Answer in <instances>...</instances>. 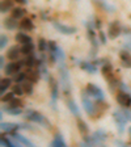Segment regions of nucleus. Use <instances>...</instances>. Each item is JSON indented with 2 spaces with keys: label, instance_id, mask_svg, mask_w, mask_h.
I'll return each instance as SVG.
<instances>
[{
  "label": "nucleus",
  "instance_id": "4c0bfd02",
  "mask_svg": "<svg viewBox=\"0 0 131 147\" xmlns=\"http://www.w3.org/2000/svg\"><path fill=\"white\" fill-rule=\"evenodd\" d=\"M15 96H16L15 92H9V93H5V95L1 96V101L7 104V102H9V101L12 100V98H15Z\"/></svg>",
  "mask_w": 131,
  "mask_h": 147
},
{
  "label": "nucleus",
  "instance_id": "a18cd8bd",
  "mask_svg": "<svg viewBox=\"0 0 131 147\" xmlns=\"http://www.w3.org/2000/svg\"><path fill=\"white\" fill-rule=\"evenodd\" d=\"M116 144H121V146H125V142H122V141H116Z\"/></svg>",
  "mask_w": 131,
  "mask_h": 147
},
{
  "label": "nucleus",
  "instance_id": "0eeeda50",
  "mask_svg": "<svg viewBox=\"0 0 131 147\" xmlns=\"http://www.w3.org/2000/svg\"><path fill=\"white\" fill-rule=\"evenodd\" d=\"M113 118H114V121H116V123H117V127H118V131L122 134L123 131H125V126H126V122H127L128 119H127V117L125 116V113H123L122 110L119 112V110H116L113 113Z\"/></svg>",
  "mask_w": 131,
  "mask_h": 147
},
{
  "label": "nucleus",
  "instance_id": "6e6552de",
  "mask_svg": "<svg viewBox=\"0 0 131 147\" xmlns=\"http://www.w3.org/2000/svg\"><path fill=\"white\" fill-rule=\"evenodd\" d=\"M122 26H121V24H119V21H117V20H114L113 22H110L109 25V30H107V36L112 38V40H116V38H118L119 36H121V33H122Z\"/></svg>",
  "mask_w": 131,
  "mask_h": 147
},
{
  "label": "nucleus",
  "instance_id": "bb28decb",
  "mask_svg": "<svg viewBox=\"0 0 131 147\" xmlns=\"http://www.w3.org/2000/svg\"><path fill=\"white\" fill-rule=\"evenodd\" d=\"M51 146H54V147H66V141L63 139V137H62V134L60 133H58V134L55 135V138H54V141L51 142Z\"/></svg>",
  "mask_w": 131,
  "mask_h": 147
},
{
  "label": "nucleus",
  "instance_id": "423d86ee",
  "mask_svg": "<svg viewBox=\"0 0 131 147\" xmlns=\"http://www.w3.org/2000/svg\"><path fill=\"white\" fill-rule=\"evenodd\" d=\"M91 96L87 93V91H84L81 93V101H83V107L85 109V112L89 116H95L96 114V104H93L91 101Z\"/></svg>",
  "mask_w": 131,
  "mask_h": 147
},
{
  "label": "nucleus",
  "instance_id": "20e7f679",
  "mask_svg": "<svg viewBox=\"0 0 131 147\" xmlns=\"http://www.w3.org/2000/svg\"><path fill=\"white\" fill-rule=\"evenodd\" d=\"M59 70H60V82H62V87L66 95L71 93V80H70V74H68L67 68L64 64H59Z\"/></svg>",
  "mask_w": 131,
  "mask_h": 147
},
{
  "label": "nucleus",
  "instance_id": "58836bf2",
  "mask_svg": "<svg viewBox=\"0 0 131 147\" xmlns=\"http://www.w3.org/2000/svg\"><path fill=\"white\" fill-rule=\"evenodd\" d=\"M13 92H15L16 95L18 96H21V95H25V92H24V88H22L21 86V83H17L15 87H13Z\"/></svg>",
  "mask_w": 131,
  "mask_h": 147
},
{
  "label": "nucleus",
  "instance_id": "4be33fe9",
  "mask_svg": "<svg viewBox=\"0 0 131 147\" xmlns=\"http://www.w3.org/2000/svg\"><path fill=\"white\" fill-rule=\"evenodd\" d=\"M11 137L12 138H15L17 142H20L21 144H25V146H33V142L32 141H29L28 138H25V137H22L21 134H18L17 131H13V133H11Z\"/></svg>",
  "mask_w": 131,
  "mask_h": 147
},
{
  "label": "nucleus",
  "instance_id": "ea45409f",
  "mask_svg": "<svg viewBox=\"0 0 131 147\" xmlns=\"http://www.w3.org/2000/svg\"><path fill=\"white\" fill-rule=\"evenodd\" d=\"M98 40H100V42L102 43V45H105L106 43V37H105V34H104V32L101 30H98Z\"/></svg>",
  "mask_w": 131,
  "mask_h": 147
},
{
  "label": "nucleus",
  "instance_id": "473e14b6",
  "mask_svg": "<svg viewBox=\"0 0 131 147\" xmlns=\"http://www.w3.org/2000/svg\"><path fill=\"white\" fill-rule=\"evenodd\" d=\"M1 146H8V147H15V146H20L18 142H12L11 139L5 137V135H1Z\"/></svg>",
  "mask_w": 131,
  "mask_h": 147
},
{
  "label": "nucleus",
  "instance_id": "a211bd4d",
  "mask_svg": "<svg viewBox=\"0 0 131 147\" xmlns=\"http://www.w3.org/2000/svg\"><path fill=\"white\" fill-rule=\"evenodd\" d=\"M77 129H79L80 134H81L83 138H85L89 135V129H88V125L84 119H81L80 117H77Z\"/></svg>",
  "mask_w": 131,
  "mask_h": 147
},
{
  "label": "nucleus",
  "instance_id": "c03bdc74",
  "mask_svg": "<svg viewBox=\"0 0 131 147\" xmlns=\"http://www.w3.org/2000/svg\"><path fill=\"white\" fill-rule=\"evenodd\" d=\"M4 61H5V59H4V57H1V58H0V67H1V68H4Z\"/></svg>",
  "mask_w": 131,
  "mask_h": 147
},
{
  "label": "nucleus",
  "instance_id": "cd10ccee",
  "mask_svg": "<svg viewBox=\"0 0 131 147\" xmlns=\"http://www.w3.org/2000/svg\"><path fill=\"white\" fill-rule=\"evenodd\" d=\"M33 84H34V83H32L30 80H28V79L24 80V82L21 83L25 95H32V93H33Z\"/></svg>",
  "mask_w": 131,
  "mask_h": 147
},
{
  "label": "nucleus",
  "instance_id": "c85d7f7f",
  "mask_svg": "<svg viewBox=\"0 0 131 147\" xmlns=\"http://www.w3.org/2000/svg\"><path fill=\"white\" fill-rule=\"evenodd\" d=\"M21 54H24V55L34 54V45H33V42H29V43H25V45H22Z\"/></svg>",
  "mask_w": 131,
  "mask_h": 147
},
{
  "label": "nucleus",
  "instance_id": "aec40b11",
  "mask_svg": "<svg viewBox=\"0 0 131 147\" xmlns=\"http://www.w3.org/2000/svg\"><path fill=\"white\" fill-rule=\"evenodd\" d=\"M18 129H21V125L18 123H11V122H1V130L5 133H13V131H17Z\"/></svg>",
  "mask_w": 131,
  "mask_h": 147
},
{
  "label": "nucleus",
  "instance_id": "7c9ffc66",
  "mask_svg": "<svg viewBox=\"0 0 131 147\" xmlns=\"http://www.w3.org/2000/svg\"><path fill=\"white\" fill-rule=\"evenodd\" d=\"M12 9H13L12 0H3L1 1V13H5L8 11H12Z\"/></svg>",
  "mask_w": 131,
  "mask_h": 147
},
{
  "label": "nucleus",
  "instance_id": "f257e3e1",
  "mask_svg": "<svg viewBox=\"0 0 131 147\" xmlns=\"http://www.w3.org/2000/svg\"><path fill=\"white\" fill-rule=\"evenodd\" d=\"M25 118L28 121H30V122H34L37 125H42L43 127H51L50 125V121L46 118L43 114H41L40 112H37V110H33V109H28L25 112Z\"/></svg>",
  "mask_w": 131,
  "mask_h": 147
},
{
  "label": "nucleus",
  "instance_id": "f3484780",
  "mask_svg": "<svg viewBox=\"0 0 131 147\" xmlns=\"http://www.w3.org/2000/svg\"><path fill=\"white\" fill-rule=\"evenodd\" d=\"M20 29L24 32H32L34 29V24H33V20L32 18H28V17H24L20 22Z\"/></svg>",
  "mask_w": 131,
  "mask_h": 147
},
{
  "label": "nucleus",
  "instance_id": "a878e982",
  "mask_svg": "<svg viewBox=\"0 0 131 147\" xmlns=\"http://www.w3.org/2000/svg\"><path fill=\"white\" fill-rule=\"evenodd\" d=\"M67 107H68V109H70V112L73 114L75 117H80V110H79V108H77V105L75 104V101L73 100H67Z\"/></svg>",
  "mask_w": 131,
  "mask_h": 147
},
{
  "label": "nucleus",
  "instance_id": "412c9836",
  "mask_svg": "<svg viewBox=\"0 0 131 147\" xmlns=\"http://www.w3.org/2000/svg\"><path fill=\"white\" fill-rule=\"evenodd\" d=\"M4 26L8 29V30H15L17 26H20V24L17 22V18L15 17H7L5 20H4Z\"/></svg>",
  "mask_w": 131,
  "mask_h": 147
},
{
  "label": "nucleus",
  "instance_id": "ddd939ff",
  "mask_svg": "<svg viewBox=\"0 0 131 147\" xmlns=\"http://www.w3.org/2000/svg\"><path fill=\"white\" fill-rule=\"evenodd\" d=\"M119 59H121L122 67L131 68V54L128 50H122V51H119Z\"/></svg>",
  "mask_w": 131,
  "mask_h": 147
},
{
  "label": "nucleus",
  "instance_id": "6ab92c4d",
  "mask_svg": "<svg viewBox=\"0 0 131 147\" xmlns=\"http://www.w3.org/2000/svg\"><path fill=\"white\" fill-rule=\"evenodd\" d=\"M20 54H21V49L17 47V46H12V47H9V50L7 51V58H8L9 61H17Z\"/></svg>",
  "mask_w": 131,
  "mask_h": 147
},
{
  "label": "nucleus",
  "instance_id": "dca6fc26",
  "mask_svg": "<svg viewBox=\"0 0 131 147\" xmlns=\"http://www.w3.org/2000/svg\"><path fill=\"white\" fill-rule=\"evenodd\" d=\"M25 72H26V79L30 80L32 83H37L41 79V76H42L41 75V70L38 67H37V70H28Z\"/></svg>",
  "mask_w": 131,
  "mask_h": 147
},
{
  "label": "nucleus",
  "instance_id": "4468645a",
  "mask_svg": "<svg viewBox=\"0 0 131 147\" xmlns=\"http://www.w3.org/2000/svg\"><path fill=\"white\" fill-rule=\"evenodd\" d=\"M77 64H79V66L84 71H87V72H89V74H96V72H97V64H96L95 62L79 61V62H77Z\"/></svg>",
  "mask_w": 131,
  "mask_h": 147
},
{
  "label": "nucleus",
  "instance_id": "2eb2a0df",
  "mask_svg": "<svg viewBox=\"0 0 131 147\" xmlns=\"http://www.w3.org/2000/svg\"><path fill=\"white\" fill-rule=\"evenodd\" d=\"M92 139H93V143L95 144H102L105 142V139H106V133H105L102 129L96 130V131L93 133V135H92Z\"/></svg>",
  "mask_w": 131,
  "mask_h": 147
},
{
  "label": "nucleus",
  "instance_id": "9b49d317",
  "mask_svg": "<svg viewBox=\"0 0 131 147\" xmlns=\"http://www.w3.org/2000/svg\"><path fill=\"white\" fill-rule=\"evenodd\" d=\"M117 102L122 108H130L131 107V95L126 91H121L117 93Z\"/></svg>",
  "mask_w": 131,
  "mask_h": 147
},
{
  "label": "nucleus",
  "instance_id": "a19ab883",
  "mask_svg": "<svg viewBox=\"0 0 131 147\" xmlns=\"http://www.w3.org/2000/svg\"><path fill=\"white\" fill-rule=\"evenodd\" d=\"M7 43H8V38H7V36H1V42H0V47H1V49H4V47H5L7 46Z\"/></svg>",
  "mask_w": 131,
  "mask_h": 147
},
{
  "label": "nucleus",
  "instance_id": "e433bc0d",
  "mask_svg": "<svg viewBox=\"0 0 131 147\" xmlns=\"http://www.w3.org/2000/svg\"><path fill=\"white\" fill-rule=\"evenodd\" d=\"M24 80H26V72H21V71H18V72L15 74V82L16 83H22Z\"/></svg>",
  "mask_w": 131,
  "mask_h": 147
},
{
  "label": "nucleus",
  "instance_id": "c9c22d12",
  "mask_svg": "<svg viewBox=\"0 0 131 147\" xmlns=\"http://www.w3.org/2000/svg\"><path fill=\"white\" fill-rule=\"evenodd\" d=\"M3 110H5L7 113H9L11 116H18V114H21V108H9V107H5Z\"/></svg>",
  "mask_w": 131,
  "mask_h": 147
},
{
  "label": "nucleus",
  "instance_id": "1a4fd4ad",
  "mask_svg": "<svg viewBox=\"0 0 131 147\" xmlns=\"http://www.w3.org/2000/svg\"><path fill=\"white\" fill-rule=\"evenodd\" d=\"M52 26L56 29V30L59 32V33L62 34H66V36H71V34H75L76 33V28H73V26H68V25H64L62 24V22L59 21H52Z\"/></svg>",
  "mask_w": 131,
  "mask_h": 147
},
{
  "label": "nucleus",
  "instance_id": "9d476101",
  "mask_svg": "<svg viewBox=\"0 0 131 147\" xmlns=\"http://www.w3.org/2000/svg\"><path fill=\"white\" fill-rule=\"evenodd\" d=\"M22 66H25L24 61H12L4 67V71H5V74H8V75H15L16 72H18V71L21 70Z\"/></svg>",
  "mask_w": 131,
  "mask_h": 147
},
{
  "label": "nucleus",
  "instance_id": "7ed1b4c3",
  "mask_svg": "<svg viewBox=\"0 0 131 147\" xmlns=\"http://www.w3.org/2000/svg\"><path fill=\"white\" fill-rule=\"evenodd\" d=\"M85 25H87V34H88V38L92 43V47H93V49H92V55H96V50H97L98 42H100V41H97L96 33H95V29H97V28H96V24L93 22V20L87 21Z\"/></svg>",
  "mask_w": 131,
  "mask_h": 147
},
{
  "label": "nucleus",
  "instance_id": "f8f14e48",
  "mask_svg": "<svg viewBox=\"0 0 131 147\" xmlns=\"http://www.w3.org/2000/svg\"><path fill=\"white\" fill-rule=\"evenodd\" d=\"M49 82H50V89H51V105L55 109V101L58 100V95H59V84H58V82L51 76H50Z\"/></svg>",
  "mask_w": 131,
  "mask_h": 147
},
{
  "label": "nucleus",
  "instance_id": "79ce46f5",
  "mask_svg": "<svg viewBox=\"0 0 131 147\" xmlns=\"http://www.w3.org/2000/svg\"><path fill=\"white\" fill-rule=\"evenodd\" d=\"M123 113H125V116L127 117V119L128 121H131V112L128 110V108H123V110H122Z\"/></svg>",
  "mask_w": 131,
  "mask_h": 147
},
{
  "label": "nucleus",
  "instance_id": "72a5a7b5",
  "mask_svg": "<svg viewBox=\"0 0 131 147\" xmlns=\"http://www.w3.org/2000/svg\"><path fill=\"white\" fill-rule=\"evenodd\" d=\"M47 45H49V41H45L43 38L38 41V50H40L41 54H45L47 51Z\"/></svg>",
  "mask_w": 131,
  "mask_h": 147
},
{
  "label": "nucleus",
  "instance_id": "5701e85b",
  "mask_svg": "<svg viewBox=\"0 0 131 147\" xmlns=\"http://www.w3.org/2000/svg\"><path fill=\"white\" fill-rule=\"evenodd\" d=\"M16 41L20 42V43H22V45H25V43L32 42V37L28 36L25 32H20V33L16 34Z\"/></svg>",
  "mask_w": 131,
  "mask_h": 147
},
{
  "label": "nucleus",
  "instance_id": "37998d69",
  "mask_svg": "<svg viewBox=\"0 0 131 147\" xmlns=\"http://www.w3.org/2000/svg\"><path fill=\"white\" fill-rule=\"evenodd\" d=\"M15 1L18 4H28V0H15Z\"/></svg>",
  "mask_w": 131,
  "mask_h": 147
},
{
  "label": "nucleus",
  "instance_id": "b1692460",
  "mask_svg": "<svg viewBox=\"0 0 131 147\" xmlns=\"http://www.w3.org/2000/svg\"><path fill=\"white\" fill-rule=\"evenodd\" d=\"M25 13H26V9L21 8V7H13L11 16L15 17V18H17V20H20V18H24Z\"/></svg>",
  "mask_w": 131,
  "mask_h": 147
},
{
  "label": "nucleus",
  "instance_id": "39448f33",
  "mask_svg": "<svg viewBox=\"0 0 131 147\" xmlns=\"http://www.w3.org/2000/svg\"><path fill=\"white\" fill-rule=\"evenodd\" d=\"M85 91H87V93H88L91 97L96 98L97 101H104V98H105L104 92H102V89H101L100 87L96 86V84H93V83H88V84H87Z\"/></svg>",
  "mask_w": 131,
  "mask_h": 147
},
{
  "label": "nucleus",
  "instance_id": "f704fd0d",
  "mask_svg": "<svg viewBox=\"0 0 131 147\" xmlns=\"http://www.w3.org/2000/svg\"><path fill=\"white\" fill-rule=\"evenodd\" d=\"M7 107H9V108H21L22 107V101L20 100V98L15 97V98H12V100L9 101V102H7Z\"/></svg>",
  "mask_w": 131,
  "mask_h": 147
},
{
  "label": "nucleus",
  "instance_id": "49530a36",
  "mask_svg": "<svg viewBox=\"0 0 131 147\" xmlns=\"http://www.w3.org/2000/svg\"><path fill=\"white\" fill-rule=\"evenodd\" d=\"M128 134H130V137H131V127H128Z\"/></svg>",
  "mask_w": 131,
  "mask_h": 147
},
{
  "label": "nucleus",
  "instance_id": "2f4dec72",
  "mask_svg": "<svg viewBox=\"0 0 131 147\" xmlns=\"http://www.w3.org/2000/svg\"><path fill=\"white\" fill-rule=\"evenodd\" d=\"M55 54H56V61H58L59 64H64V61H66V55H64L63 50L60 49V47H56V50H55Z\"/></svg>",
  "mask_w": 131,
  "mask_h": 147
},
{
  "label": "nucleus",
  "instance_id": "f03ea898",
  "mask_svg": "<svg viewBox=\"0 0 131 147\" xmlns=\"http://www.w3.org/2000/svg\"><path fill=\"white\" fill-rule=\"evenodd\" d=\"M101 74L104 79L107 82L110 88H116V86L118 84L117 83V79H116V75H114V71H113V67L109 62H105L102 66H101Z\"/></svg>",
  "mask_w": 131,
  "mask_h": 147
},
{
  "label": "nucleus",
  "instance_id": "393cba45",
  "mask_svg": "<svg viewBox=\"0 0 131 147\" xmlns=\"http://www.w3.org/2000/svg\"><path fill=\"white\" fill-rule=\"evenodd\" d=\"M38 61L40 59L37 58L34 54H30V55H26V59H24V63L25 66H28V67H34V66H37L38 64Z\"/></svg>",
  "mask_w": 131,
  "mask_h": 147
},
{
  "label": "nucleus",
  "instance_id": "c756f323",
  "mask_svg": "<svg viewBox=\"0 0 131 147\" xmlns=\"http://www.w3.org/2000/svg\"><path fill=\"white\" fill-rule=\"evenodd\" d=\"M11 82L12 80L7 78V79H1V83H0V92H1V96L5 95V91L11 87Z\"/></svg>",
  "mask_w": 131,
  "mask_h": 147
}]
</instances>
